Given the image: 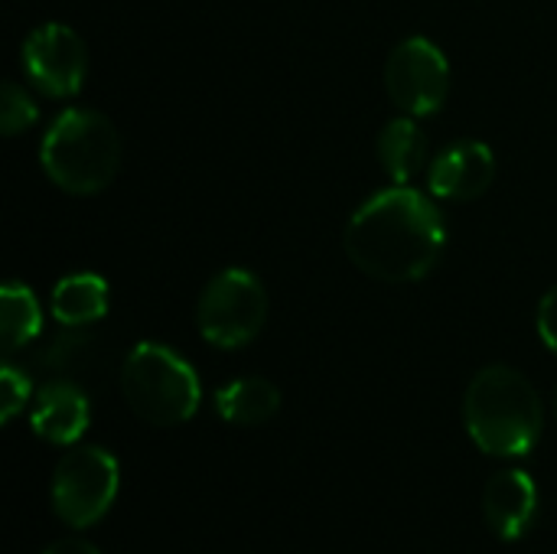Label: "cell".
Segmentation results:
<instances>
[{"label":"cell","instance_id":"1","mask_svg":"<svg viewBox=\"0 0 557 554\" xmlns=\"http://www.w3.org/2000/svg\"><path fill=\"white\" fill-rule=\"evenodd\" d=\"M343 245L362 274L385 284H408L434 271L447 245V229L424 193L395 183L352 212Z\"/></svg>","mask_w":557,"mask_h":554},{"label":"cell","instance_id":"2","mask_svg":"<svg viewBox=\"0 0 557 554\" xmlns=\"http://www.w3.org/2000/svg\"><path fill=\"white\" fill-rule=\"evenodd\" d=\"M463 424L483 454L509 460L535 451L545 411L535 385L519 369L486 366L463 395Z\"/></svg>","mask_w":557,"mask_h":554},{"label":"cell","instance_id":"3","mask_svg":"<svg viewBox=\"0 0 557 554\" xmlns=\"http://www.w3.org/2000/svg\"><path fill=\"white\" fill-rule=\"evenodd\" d=\"M39 163L62 193L95 196L117 176L121 137L101 111L65 108L42 137Z\"/></svg>","mask_w":557,"mask_h":554},{"label":"cell","instance_id":"4","mask_svg":"<svg viewBox=\"0 0 557 554\" xmlns=\"http://www.w3.org/2000/svg\"><path fill=\"white\" fill-rule=\"evenodd\" d=\"M121 392L127 408L153 424H186L202 402L196 369L163 343H137L121 366Z\"/></svg>","mask_w":557,"mask_h":554},{"label":"cell","instance_id":"5","mask_svg":"<svg viewBox=\"0 0 557 554\" xmlns=\"http://www.w3.org/2000/svg\"><path fill=\"white\" fill-rule=\"evenodd\" d=\"M117 487L121 470L104 447H72L52 470V513L69 529H91L111 513Z\"/></svg>","mask_w":557,"mask_h":554},{"label":"cell","instance_id":"6","mask_svg":"<svg viewBox=\"0 0 557 554\" xmlns=\"http://www.w3.org/2000/svg\"><path fill=\"white\" fill-rule=\"evenodd\" d=\"M268 320V294L264 284L245 268L219 271L199 294L196 327L206 343L219 349L248 346Z\"/></svg>","mask_w":557,"mask_h":554},{"label":"cell","instance_id":"7","mask_svg":"<svg viewBox=\"0 0 557 554\" xmlns=\"http://www.w3.org/2000/svg\"><path fill=\"white\" fill-rule=\"evenodd\" d=\"M385 88L392 101L411 118H428L441 111L450 91L447 56L431 39L408 36L392 49L385 62Z\"/></svg>","mask_w":557,"mask_h":554},{"label":"cell","instance_id":"8","mask_svg":"<svg viewBox=\"0 0 557 554\" xmlns=\"http://www.w3.org/2000/svg\"><path fill=\"white\" fill-rule=\"evenodd\" d=\"M23 69L49 98H72L85 85L88 52L65 23H42L23 42Z\"/></svg>","mask_w":557,"mask_h":554},{"label":"cell","instance_id":"9","mask_svg":"<svg viewBox=\"0 0 557 554\" xmlns=\"http://www.w3.org/2000/svg\"><path fill=\"white\" fill-rule=\"evenodd\" d=\"M496 180V157L483 140H457L434 157L428 183L431 193L450 202H470L483 196Z\"/></svg>","mask_w":557,"mask_h":554},{"label":"cell","instance_id":"10","mask_svg":"<svg viewBox=\"0 0 557 554\" xmlns=\"http://www.w3.org/2000/svg\"><path fill=\"white\" fill-rule=\"evenodd\" d=\"M483 516L496 539L519 542L539 519V487L525 470H499L483 493Z\"/></svg>","mask_w":557,"mask_h":554},{"label":"cell","instance_id":"11","mask_svg":"<svg viewBox=\"0 0 557 554\" xmlns=\"http://www.w3.org/2000/svg\"><path fill=\"white\" fill-rule=\"evenodd\" d=\"M88 421H91L88 398L69 379L46 382L29 411L33 434L55 447H75L82 441V434L88 431Z\"/></svg>","mask_w":557,"mask_h":554},{"label":"cell","instance_id":"12","mask_svg":"<svg viewBox=\"0 0 557 554\" xmlns=\"http://www.w3.org/2000/svg\"><path fill=\"white\" fill-rule=\"evenodd\" d=\"M215 411L235 428H258L281 411V392L261 376H245L215 392Z\"/></svg>","mask_w":557,"mask_h":554},{"label":"cell","instance_id":"13","mask_svg":"<svg viewBox=\"0 0 557 554\" xmlns=\"http://www.w3.org/2000/svg\"><path fill=\"white\" fill-rule=\"evenodd\" d=\"M49 307L62 327H91L108 317V281L91 271L65 274L52 287Z\"/></svg>","mask_w":557,"mask_h":554},{"label":"cell","instance_id":"14","mask_svg":"<svg viewBox=\"0 0 557 554\" xmlns=\"http://www.w3.org/2000/svg\"><path fill=\"white\" fill-rule=\"evenodd\" d=\"M428 160V137L408 118H395L379 134V163L392 176V183L408 186Z\"/></svg>","mask_w":557,"mask_h":554},{"label":"cell","instance_id":"15","mask_svg":"<svg viewBox=\"0 0 557 554\" xmlns=\"http://www.w3.org/2000/svg\"><path fill=\"white\" fill-rule=\"evenodd\" d=\"M0 323H3V353H16L26 343H33L42 330V310L36 294L26 284H7L0 294Z\"/></svg>","mask_w":557,"mask_h":554},{"label":"cell","instance_id":"16","mask_svg":"<svg viewBox=\"0 0 557 554\" xmlns=\"http://www.w3.org/2000/svg\"><path fill=\"white\" fill-rule=\"evenodd\" d=\"M88 349H91V336L85 333V327H65V333L52 340V346L39 356V362L46 369L65 376V372H75L78 366H85Z\"/></svg>","mask_w":557,"mask_h":554},{"label":"cell","instance_id":"17","mask_svg":"<svg viewBox=\"0 0 557 554\" xmlns=\"http://www.w3.org/2000/svg\"><path fill=\"white\" fill-rule=\"evenodd\" d=\"M36 118H39V108L29 98V91L23 85H16V82H3V91H0V124H3V134L13 137V134L26 131Z\"/></svg>","mask_w":557,"mask_h":554},{"label":"cell","instance_id":"18","mask_svg":"<svg viewBox=\"0 0 557 554\" xmlns=\"http://www.w3.org/2000/svg\"><path fill=\"white\" fill-rule=\"evenodd\" d=\"M29 392H33L29 376H26L23 369H16V366L7 362V366L0 369V421H3V424H10V421L26 408Z\"/></svg>","mask_w":557,"mask_h":554},{"label":"cell","instance_id":"19","mask_svg":"<svg viewBox=\"0 0 557 554\" xmlns=\"http://www.w3.org/2000/svg\"><path fill=\"white\" fill-rule=\"evenodd\" d=\"M539 336L557 356V284L539 304Z\"/></svg>","mask_w":557,"mask_h":554},{"label":"cell","instance_id":"20","mask_svg":"<svg viewBox=\"0 0 557 554\" xmlns=\"http://www.w3.org/2000/svg\"><path fill=\"white\" fill-rule=\"evenodd\" d=\"M42 554H101L91 542L85 539H62V542H52Z\"/></svg>","mask_w":557,"mask_h":554},{"label":"cell","instance_id":"21","mask_svg":"<svg viewBox=\"0 0 557 554\" xmlns=\"http://www.w3.org/2000/svg\"><path fill=\"white\" fill-rule=\"evenodd\" d=\"M555 411H557V395H555Z\"/></svg>","mask_w":557,"mask_h":554}]
</instances>
